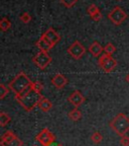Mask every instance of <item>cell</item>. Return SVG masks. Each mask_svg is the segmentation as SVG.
<instances>
[{
	"mask_svg": "<svg viewBox=\"0 0 129 146\" xmlns=\"http://www.w3.org/2000/svg\"><path fill=\"white\" fill-rule=\"evenodd\" d=\"M43 96H41V94H39L35 90H33L31 88V84H30V86L25 88L21 94L15 96V100L20 104V106L25 111L30 112L34 109L35 106H37Z\"/></svg>",
	"mask_w": 129,
	"mask_h": 146,
	"instance_id": "1",
	"label": "cell"
},
{
	"mask_svg": "<svg viewBox=\"0 0 129 146\" xmlns=\"http://www.w3.org/2000/svg\"><path fill=\"white\" fill-rule=\"evenodd\" d=\"M109 126L117 135L120 137L124 136L129 132V117L123 113H119L113 120H111Z\"/></svg>",
	"mask_w": 129,
	"mask_h": 146,
	"instance_id": "2",
	"label": "cell"
},
{
	"mask_svg": "<svg viewBox=\"0 0 129 146\" xmlns=\"http://www.w3.org/2000/svg\"><path fill=\"white\" fill-rule=\"evenodd\" d=\"M30 79L28 78V76L23 72L18 73L17 75L9 82L8 87L10 90L13 91V94L15 96H18L19 94H21L25 88H27L28 86H30L31 84Z\"/></svg>",
	"mask_w": 129,
	"mask_h": 146,
	"instance_id": "3",
	"label": "cell"
},
{
	"mask_svg": "<svg viewBox=\"0 0 129 146\" xmlns=\"http://www.w3.org/2000/svg\"><path fill=\"white\" fill-rule=\"evenodd\" d=\"M99 66L102 68V70L106 73H111L117 66V61L112 57V55H108L106 53L102 54L98 59Z\"/></svg>",
	"mask_w": 129,
	"mask_h": 146,
	"instance_id": "4",
	"label": "cell"
},
{
	"mask_svg": "<svg viewBox=\"0 0 129 146\" xmlns=\"http://www.w3.org/2000/svg\"><path fill=\"white\" fill-rule=\"evenodd\" d=\"M108 18L115 25H120L127 18V14L120 6H115L108 13Z\"/></svg>",
	"mask_w": 129,
	"mask_h": 146,
	"instance_id": "5",
	"label": "cell"
},
{
	"mask_svg": "<svg viewBox=\"0 0 129 146\" xmlns=\"http://www.w3.org/2000/svg\"><path fill=\"white\" fill-rule=\"evenodd\" d=\"M52 59L50 56V54L46 52H43V51H39V52L32 58V62H33L39 69H41V70L46 68V67L52 63Z\"/></svg>",
	"mask_w": 129,
	"mask_h": 146,
	"instance_id": "6",
	"label": "cell"
},
{
	"mask_svg": "<svg viewBox=\"0 0 129 146\" xmlns=\"http://www.w3.org/2000/svg\"><path fill=\"white\" fill-rule=\"evenodd\" d=\"M36 141L39 142L41 146H50L56 141V138H54V134L48 130V128H45V129H43V130L37 134V136H36Z\"/></svg>",
	"mask_w": 129,
	"mask_h": 146,
	"instance_id": "7",
	"label": "cell"
},
{
	"mask_svg": "<svg viewBox=\"0 0 129 146\" xmlns=\"http://www.w3.org/2000/svg\"><path fill=\"white\" fill-rule=\"evenodd\" d=\"M68 54L70 55L73 59L75 60H79L81 59L84 54L86 53V48L84 46L82 45L79 41H75L72 45L68 48Z\"/></svg>",
	"mask_w": 129,
	"mask_h": 146,
	"instance_id": "8",
	"label": "cell"
},
{
	"mask_svg": "<svg viewBox=\"0 0 129 146\" xmlns=\"http://www.w3.org/2000/svg\"><path fill=\"white\" fill-rule=\"evenodd\" d=\"M85 100H86L85 96H83L79 90L73 91L68 98V102L71 104V105L74 106L75 108H79L82 104H84Z\"/></svg>",
	"mask_w": 129,
	"mask_h": 146,
	"instance_id": "9",
	"label": "cell"
},
{
	"mask_svg": "<svg viewBox=\"0 0 129 146\" xmlns=\"http://www.w3.org/2000/svg\"><path fill=\"white\" fill-rule=\"evenodd\" d=\"M41 36H43L45 40H48L54 47L61 41V36H60L59 33H57V31H54L52 27H50L48 31H45Z\"/></svg>",
	"mask_w": 129,
	"mask_h": 146,
	"instance_id": "10",
	"label": "cell"
},
{
	"mask_svg": "<svg viewBox=\"0 0 129 146\" xmlns=\"http://www.w3.org/2000/svg\"><path fill=\"white\" fill-rule=\"evenodd\" d=\"M68 82H69L68 78L65 75H63L62 73H57V74L52 78V84L58 89L64 88V87L68 84Z\"/></svg>",
	"mask_w": 129,
	"mask_h": 146,
	"instance_id": "11",
	"label": "cell"
},
{
	"mask_svg": "<svg viewBox=\"0 0 129 146\" xmlns=\"http://www.w3.org/2000/svg\"><path fill=\"white\" fill-rule=\"evenodd\" d=\"M35 45H36V47L39 49V51H43V52H46V53H48V51H50V49L54 48V46H52L48 40H45L43 36L39 38V41L36 42Z\"/></svg>",
	"mask_w": 129,
	"mask_h": 146,
	"instance_id": "12",
	"label": "cell"
},
{
	"mask_svg": "<svg viewBox=\"0 0 129 146\" xmlns=\"http://www.w3.org/2000/svg\"><path fill=\"white\" fill-rule=\"evenodd\" d=\"M104 51V48H103L101 44L98 43V42H94V43L91 44V46L89 47V52L93 55L94 57H100L102 52Z\"/></svg>",
	"mask_w": 129,
	"mask_h": 146,
	"instance_id": "13",
	"label": "cell"
},
{
	"mask_svg": "<svg viewBox=\"0 0 129 146\" xmlns=\"http://www.w3.org/2000/svg\"><path fill=\"white\" fill-rule=\"evenodd\" d=\"M37 107L43 112H48V111H50L52 109V103L45 96H43L39 102V104H37Z\"/></svg>",
	"mask_w": 129,
	"mask_h": 146,
	"instance_id": "14",
	"label": "cell"
},
{
	"mask_svg": "<svg viewBox=\"0 0 129 146\" xmlns=\"http://www.w3.org/2000/svg\"><path fill=\"white\" fill-rule=\"evenodd\" d=\"M68 116H69V119H70L71 121L78 122L79 120H81L82 119V113L78 108H75L74 110H72V111L69 112Z\"/></svg>",
	"mask_w": 129,
	"mask_h": 146,
	"instance_id": "15",
	"label": "cell"
},
{
	"mask_svg": "<svg viewBox=\"0 0 129 146\" xmlns=\"http://www.w3.org/2000/svg\"><path fill=\"white\" fill-rule=\"evenodd\" d=\"M15 137H16V135L14 134L12 131H6V132H5L4 134L1 136L0 143H1V145H4L5 143H7V142L11 141L12 139H14Z\"/></svg>",
	"mask_w": 129,
	"mask_h": 146,
	"instance_id": "16",
	"label": "cell"
},
{
	"mask_svg": "<svg viewBox=\"0 0 129 146\" xmlns=\"http://www.w3.org/2000/svg\"><path fill=\"white\" fill-rule=\"evenodd\" d=\"M11 27V21L7 17H2L0 21V29L2 32H7Z\"/></svg>",
	"mask_w": 129,
	"mask_h": 146,
	"instance_id": "17",
	"label": "cell"
},
{
	"mask_svg": "<svg viewBox=\"0 0 129 146\" xmlns=\"http://www.w3.org/2000/svg\"><path fill=\"white\" fill-rule=\"evenodd\" d=\"M11 121V118L5 112L0 113V127H5L9 122Z\"/></svg>",
	"mask_w": 129,
	"mask_h": 146,
	"instance_id": "18",
	"label": "cell"
},
{
	"mask_svg": "<svg viewBox=\"0 0 129 146\" xmlns=\"http://www.w3.org/2000/svg\"><path fill=\"white\" fill-rule=\"evenodd\" d=\"M91 140H92V142H93V143L99 144V143H101V142L103 141V136L100 132L96 131V132H94L93 134L91 135Z\"/></svg>",
	"mask_w": 129,
	"mask_h": 146,
	"instance_id": "19",
	"label": "cell"
},
{
	"mask_svg": "<svg viewBox=\"0 0 129 146\" xmlns=\"http://www.w3.org/2000/svg\"><path fill=\"white\" fill-rule=\"evenodd\" d=\"M116 52V47L112 43H108L104 47V53L108 55H113Z\"/></svg>",
	"mask_w": 129,
	"mask_h": 146,
	"instance_id": "20",
	"label": "cell"
},
{
	"mask_svg": "<svg viewBox=\"0 0 129 146\" xmlns=\"http://www.w3.org/2000/svg\"><path fill=\"white\" fill-rule=\"evenodd\" d=\"M22 144H23V142L16 136L14 139H12L11 141L5 143L4 145H2V146H22Z\"/></svg>",
	"mask_w": 129,
	"mask_h": 146,
	"instance_id": "21",
	"label": "cell"
},
{
	"mask_svg": "<svg viewBox=\"0 0 129 146\" xmlns=\"http://www.w3.org/2000/svg\"><path fill=\"white\" fill-rule=\"evenodd\" d=\"M31 88L33 90H35L36 92H39V94H41V91L43 89V85L41 81H34L31 82Z\"/></svg>",
	"mask_w": 129,
	"mask_h": 146,
	"instance_id": "22",
	"label": "cell"
},
{
	"mask_svg": "<svg viewBox=\"0 0 129 146\" xmlns=\"http://www.w3.org/2000/svg\"><path fill=\"white\" fill-rule=\"evenodd\" d=\"M8 92H9L8 86H5L3 83L2 84H0V98H1V100H3V98L8 94Z\"/></svg>",
	"mask_w": 129,
	"mask_h": 146,
	"instance_id": "23",
	"label": "cell"
},
{
	"mask_svg": "<svg viewBox=\"0 0 129 146\" xmlns=\"http://www.w3.org/2000/svg\"><path fill=\"white\" fill-rule=\"evenodd\" d=\"M20 21H22L23 23H28L30 21H31V16L28 12H23L20 15Z\"/></svg>",
	"mask_w": 129,
	"mask_h": 146,
	"instance_id": "24",
	"label": "cell"
},
{
	"mask_svg": "<svg viewBox=\"0 0 129 146\" xmlns=\"http://www.w3.org/2000/svg\"><path fill=\"white\" fill-rule=\"evenodd\" d=\"M100 9L97 7V5H95V4H91V5H89L88 6V9H87V11H88V13L90 14V16L91 15H93L94 13H96L97 11H99Z\"/></svg>",
	"mask_w": 129,
	"mask_h": 146,
	"instance_id": "25",
	"label": "cell"
},
{
	"mask_svg": "<svg viewBox=\"0 0 129 146\" xmlns=\"http://www.w3.org/2000/svg\"><path fill=\"white\" fill-rule=\"evenodd\" d=\"M61 2L63 3L64 5L66 7H68V8H70V7H72L73 5H75L76 2H77V0H61Z\"/></svg>",
	"mask_w": 129,
	"mask_h": 146,
	"instance_id": "26",
	"label": "cell"
},
{
	"mask_svg": "<svg viewBox=\"0 0 129 146\" xmlns=\"http://www.w3.org/2000/svg\"><path fill=\"white\" fill-rule=\"evenodd\" d=\"M120 144L122 146H129V137L124 135L120 138Z\"/></svg>",
	"mask_w": 129,
	"mask_h": 146,
	"instance_id": "27",
	"label": "cell"
},
{
	"mask_svg": "<svg viewBox=\"0 0 129 146\" xmlns=\"http://www.w3.org/2000/svg\"><path fill=\"white\" fill-rule=\"evenodd\" d=\"M125 80H126V82L129 84V73H127V75L125 76Z\"/></svg>",
	"mask_w": 129,
	"mask_h": 146,
	"instance_id": "28",
	"label": "cell"
},
{
	"mask_svg": "<svg viewBox=\"0 0 129 146\" xmlns=\"http://www.w3.org/2000/svg\"><path fill=\"white\" fill-rule=\"evenodd\" d=\"M56 146H64V145H63V144H62V143H59V144H57V145H56Z\"/></svg>",
	"mask_w": 129,
	"mask_h": 146,
	"instance_id": "29",
	"label": "cell"
},
{
	"mask_svg": "<svg viewBox=\"0 0 129 146\" xmlns=\"http://www.w3.org/2000/svg\"><path fill=\"white\" fill-rule=\"evenodd\" d=\"M118 1H120V0H118Z\"/></svg>",
	"mask_w": 129,
	"mask_h": 146,
	"instance_id": "30",
	"label": "cell"
},
{
	"mask_svg": "<svg viewBox=\"0 0 129 146\" xmlns=\"http://www.w3.org/2000/svg\"><path fill=\"white\" fill-rule=\"evenodd\" d=\"M34 146H35V145H34Z\"/></svg>",
	"mask_w": 129,
	"mask_h": 146,
	"instance_id": "31",
	"label": "cell"
}]
</instances>
